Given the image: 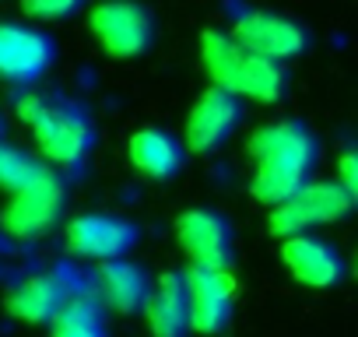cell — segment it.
Instances as JSON below:
<instances>
[{
	"label": "cell",
	"instance_id": "obj_15",
	"mask_svg": "<svg viewBox=\"0 0 358 337\" xmlns=\"http://www.w3.org/2000/svg\"><path fill=\"white\" fill-rule=\"evenodd\" d=\"M127 155L134 162V168L141 176L155 180V183H169L183 173V162H187V148L176 134L158 130V127H144L137 134H130Z\"/></svg>",
	"mask_w": 358,
	"mask_h": 337
},
{
	"label": "cell",
	"instance_id": "obj_10",
	"mask_svg": "<svg viewBox=\"0 0 358 337\" xmlns=\"http://www.w3.org/2000/svg\"><path fill=\"white\" fill-rule=\"evenodd\" d=\"M239 123H243V99L218 88V85H211L190 106L183 148L194 151V155H211L236 134Z\"/></svg>",
	"mask_w": 358,
	"mask_h": 337
},
{
	"label": "cell",
	"instance_id": "obj_5",
	"mask_svg": "<svg viewBox=\"0 0 358 337\" xmlns=\"http://www.w3.org/2000/svg\"><path fill=\"white\" fill-rule=\"evenodd\" d=\"M351 211H355V197L337 180H309L295 197L271 208L267 229H271V236L288 239V236H299V232H313L316 225L341 222Z\"/></svg>",
	"mask_w": 358,
	"mask_h": 337
},
{
	"label": "cell",
	"instance_id": "obj_22",
	"mask_svg": "<svg viewBox=\"0 0 358 337\" xmlns=\"http://www.w3.org/2000/svg\"><path fill=\"white\" fill-rule=\"evenodd\" d=\"M4 134H8V120H4V113H0V141H4Z\"/></svg>",
	"mask_w": 358,
	"mask_h": 337
},
{
	"label": "cell",
	"instance_id": "obj_18",
	"mask_svg": "<svg viewBox=\"0 0 358 337\" xmlns=\"http://www.w3.org/2000/svg\"><path fill=\"white\" fill-rule=\"evenodd\" d=\"M106 306L92 295H67L50 320V337H106Z\"/></svg>",
	"mask_w": 358,
	"mask_h": 337
},
{
	"label": "cell",
	"instance_id": "obj_19",
	"mask_svg": "<svg viewBox=\"0 0 358 337\" xmlns=\"http://www.w3.org/2000/svg\"><path fill=\"white\" fill-rule=\"evenodd\" d=\"M39 168H43V165H39L25 148L0 141V190L15 194L18 187H25V183L39 173Z\"/></svg>",
	"mask_w": 358,
	"mask_h": 337
},
{
	"label": "cell",
	"instance_id": "obj_8",
	"mask_svg": "<svg viewBox=\"0 0 358 337\" xmlns=\"http://www.w3.org/2000/svg\"><path fill=\"white\" fill-rule=\"evenodd\" d=\"M176 239L187 253L190 267L208 271H229L236 257V232L225 215L211 208H190L176 218Z\"/></svg>",
	"mask_w": 358,
	"mask_h": 337
},
{
	"label": "cell",
	"instance_id": "obj_9",
	"mask_svg": "<svg viewBox=\"0 0 358 337\" xmlns=\"http://www.w3.org/2000/svg\"><path fill=\"white\" fill-rule=\"evenodd\" d=\"M57 60V43L50 32L22 22L0 25V78L11 85H36Z\"/></svg>",
	"mask_w": 358,
	"mask_h": 337
},
{
	"label": "cell",
	"instance_id": "obj_13",
	"mask_svg": "<svg viewBox=\"0 0 358 337\" xmlns=\"http://www.w3.org/2000/svg\"><path fill=\"white\" fill-rule=\"evenodd\" d=\"M187 285H190V330L222 334L232 323V306H236L232 274L229 271L190 267L187 271Z\"/></svg>",
	"mask_w": 358,
	"mask_h": 337
},
{
	"label": "cell",
	"instance_id": "obj_1",
	"mask_svg": "<svg viewBox=\"0 0 358 337\" xmlns=\"http://www.w3.org/2000/svg\"><path fill=\"white\" fill-rule=\"evenodd\" d=\"M250 155L257 162L253 180H250V197L278 208L288 197H295L316 173L320 162V141L302 120H274L253 130L250 137Z\"/></svg>",
	"mask_w": 358,
	"mask_h": 337
},
{
	"label": "cell",
	"instance_id": "obj_11",
	"mask_svg": "<svg viewBox=\"0 0 358 337\" xmlns=\"http://www.w3.org/2000/svg\"><path fill=\"white\" fill-rule=\"evenodd\" d=\"M141 239V229L123 215H81L67 225V250L85 260L127 257Z\"/></svg>",
	"mask_w": 358,
	"mask_h": 337
},
{
	"label": "cell",
	"instance_id": "obj_2",
	"mask_svg": "<svg viewBox=\"0 0 358 337\" xmlns=\"http://www.w3.org/2000/svg\"><path fill=\"white\" fill-rule=\"evenodd\" d=\"M18 116L32 127L39 151L60 165V168H78L92 148H95V120L92 113L57 92H46L39 85H25L22 95L15 99Z\"/></svg>",
	"mask_w": 358,
	"mask_h": 337
},
{
	"label": "cell",
	"instance_id": "obj_6",
	"mask_svg": "<svg viewBox=\"0 0 358 337\" xmlns=\"http://www.w3.org/2000/svg\"><path fill=\"white\" fill-rule=\"evenodd\" d=\"M88 29L95 43L116 60L144 57L155 43V15L137 0H102L88 18Z\"/></svg>",
	"mask_w": 358,
	"mask_h": 337
},
{
	"label": "cell",
	"instance_id": "obj_14",
	"mask_svg": "<svg viewBox=\"0 0 358 337\" xmlns=\"http://www.w3.org/2000/svg\"><path fill=\"white\" fill-rule=\"evenodd\" d=\"M144 320L151 337H187L190 334V285L187 271H165L158 281H151V292L144 299Z\"/></svg>",
	"mask_w": 358,
	"mask_h": 337
},
{
	"label": "cell",
	"instance_id": "obj_17",
	"mask_svg": "<svg viewBox=\"0 0 358 337\" xmlns=\"http://www.w3.org/2000/svg\"><path fill=\"white\" fill-rule=\"evenodd\" d=\"M67 302V288L57 274H32L25 278L22 285L11 288L8 295V313L15 320H25V323H50L57 316V309Z\"/></svg>",
	"mask_w": 358,
	"mask_h": 337
},
{
	"label": "cell",
	"instance_id": "obj_16",
	"mask_svg": "<svg viewBox=\"0 0 358 337\" xmlns=\"http://www.w3.org/2000/svg\"><path fill=\"white\" fill-rule=\"evenodd\" d=\"M151 292V278L141 264L116 257V260H102L99 267V295L102 306L116 309V313H141L144 299Z\"/></svg>",
	"mask_w": 358,
	"mask_h": 337
},
{
	"label": "cell",
	"instance_id": "obj_3",
	"mask_svg": "<svg viewBox=\"0 0 358 337\" xmlns=\"http://www.w3.org/2000/svg\"><path fill=\"white\" fill-rule=\"evenodd\" d=\"M201 60H204L211 85H218L239 99H250V102L271 106L288 88V74L281 64L243 50L229 32H218V29L201 32Z\"/></svg>",
	"mask_w": 358,
	"mask_h": 337
},
{
	"label": "cell",
	"instance_id": "obj_20",
	"mask_svg": "<svg viewBox=\"0 0 358 337\" xmlns=\"http://www.w3.org/2000/svg\"><path fill=\"white\" fill-rule=\"evenodd\" d=\"M85 8V0H22V11L36 22H64Z\"/></svg>",
	"mask_w": 358,
	"mask_h": 337
},
{
	"label": "cell",
	"instance_id": "obj_7",
	"mask_svg": "<svg viewBox=\"0 0 358 337\" xmlns=\"http://www.w3.org/2000/svg\"><path fill=\"white\" fill-rule=\"evenodd\" d=\"M229 36L243 50H250L264 60H274V64H285L309 50L306 25L288 15H278V11H243V15H236Z\"/></svg>",
	"mask_w": 358,
	"mask_h": 337
},
{
	"label": "cell",
	"instance_id": "obj_21",
	"mask_svg": "<svg viewBox=\"0 0 358 337\" xmlns=\"http://www.w3.org/2000/svg\"><path fill=\"white\" fill-rule=\"evenodd\" d=\"M337 183L351 197H358V155H355V148H344V155L337 162Z\"/></svg>",
	"mask_w": 358,
	"mask_h": 337
},
{
	"label": "cell",
	"instance_id": "obj_4",
	"mask_svg": "<svg viewBox=\"0 0 358 337\" xmlns=\"http://www.w3.org/2000/svg\"><path fill=\"white\" fill-rule=\"evenodd\" d=\"M64 211H67V183L57 168L43 165L25 187L11 194V201L0 211V225H4L8 236L32 243L43 239L50 229H57Z\"/></svg>",
	"mask_w": 358,
	"mask_h": 337
},
{
	"label": "cell",
	"instance_id": "obj_12",
	"mask_svg": "<svg viewBox=\"0 0 358 337\" xmlns=\"http://www.w3.org/2000/svg\"><path fill=\"white\" fill-rule=\"evenodd\" d=\"M281 260H285L288 274L306 288H337L344 281V271H348L341 250L313 232L288 236L281 243Z\"/></svg>",
	"mask_w": 358,
	"mask_h": 337
}]
</instances>
